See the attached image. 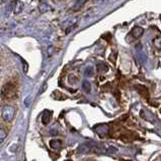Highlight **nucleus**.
Listing matches in <instances>:
<instances>
[{"mask_svg":"<svg viewBox=\"0 0 161 161\" xmlns=\"http://www.w3.org/2000/svg\"><path fill=\"white\" fill-rule=\"evenodd\" d=\"M50 145H51V147L52 148H54V149H58L59 147H61V142L60 141H58V140H56V141H52L50 143Z\"/></svg>","mask_w":161,"mask_h":161,"instance_id":"obj_8","label":"nucleus"},{"mask_svg":"<svg viewBox=\"0 0 161 161\" xmlns=\"http://www.w3.org/2000/svg\"><path fill=\"white\" fill-rule=\"evenodd\" d=\"M108 152H111V153H115V151H118V149H117V148H112V147H111V148H108Z\"/></svg>","mask_w":161,"mask_h":161,"instance_id":"obj_11","label":"nucleus"},{"mask_svg":"<svg viewBox=\"0 0 161 161\" xmlns=\"http://www.w3.org/2000/svg\"><path fill=\"white\" fill-rule=\"evenodd\" d=\"M2 118L6 122H10L14 118V109L9 105H6L2 109Z\"/></svg>","mask_w":161,"mask_h":161,"instance_id":"obj_2","label":"nucleus"},{"mask_svg":"<svg viewBox=\"0 0 161 161\" xmlns=\"http://www.w3.org/2000/svg\"><path fill=\"white\" fill-rule=\"evenodd\" d=\"M108 70V67L104 63H98L97 64V71L99 73H104Z\"/></svg>","mask_w":161,"mask_h":161,"instance_id":"obj_6","label":"nucleus"},{"mask_svg":"<svg viewBox=\"0 0 161 161\" xmlns=\"http://www.w3.org/2000/svg\"><path fill=\"white\" fill-rule=\"evenodd\" d=\"M18 86L17 83L14 81H8L2 86L1 94L4 99H13L17 96Z\"/></svg>","mask_w":161,"mask_h":161,"instance_id":"obj_1","label":"nucleus"},{"mask_svg":"<svg viewBox=\"0 0 161 161\" xmlns=\"http://www.w3.org/2000/svg\"><path fill=\"white\" fill-rule=\"evenodd\" d=\"M143 33H144V29H143L141 26H135L132 30H131L130 35L133 36V39H137L141 38Z\"/></svg>","mask_w":161,"mask_h":161,"instance_id":"obj_3","label":"nucleus"},{"mask_svg":"<svg viewBox=\"0 0 161 161\" xmlns=\"http://www.w3.org/2000/svg\"><path fill=\"white\" fill-rule=\"evenodd\" d=\"M2 1H3V2H4V1H6V0H2Z\"/></svg>","mask_w":161,"mask_h":161,"instance_id":"obj_13","label":"nucleus"},{"mask_svg":"<svg viewBox=\"0 0 161 161\" xmlns=\"http://www.w3.org/2000/svg\"><path fill=\"white\" fill-rule=\"evenodd\" d=\"M135 88H136L137 90H138V92L141 94V95H143L144 97H146V98H148L149 92H148L147 88H146L145 86H143V85H136Z\"/></svg>","mask_w":161,"mask_h":161,"instance_id":"obj_4","label":"nucleus"},{"mask_svg":"<svg viewBox=\"0 0 161 161\" xmlns=\"http://www.w3.org/2000/svg\"><path fill=\"white\" fill-rule=\"evenodd\" d=\"M82 88H83V90L85 91V92L89 93L90 90H91L90 83L88 81H83V83H82Z\"/></svg>","mask_w":161,"mask_h":161,"instance_id":"obj_7","label":"nucleus"},{"mask_svg":"<svg viewBox=\"0 0 161 161\" xmlns=\"http://www.w3.org/2000/svg\"><path fill=\"white\" fill-rule=\"evenodd\" d=\"M5 137H6V132L4 130L0 129V143H2L3 140L5 139Z\"/></svg>","mask_w":161,"mask_h":161,"instance_id":"obj_10","label":"nucleus"},{"mask_svg":"<svg viewBox=\"0 0 161 161\" xmlns=\"http://www.w3.org/2000/svg\"><path fill=\"white\" fill-rule=\"evenodd\" d=\"M98 2H104V1H106V0H97Z\"/></svg>","mask_w":161,"mask_h":161,"instance_id":"obj_12","label":"nucleus"},{"mask_svg":"<svg viewBox=\"0 0 161 161\" xmlns=\"http://www.w3.org/2000/svg\"><path fill=\"white\" fill-rule=\"evenodd\" d=\"M88 0H76V2L74 3V5H73V10L74 11H78L80 10V9L83 7L85 5V3H86Z\"/></svg>","mask_w":161,"mask_h":161,"instance_id":"obj_5","label":"nucleus"},{"mask_svg":"<svg viewBox=\"0 0 161 161\" xmlns=\"http://www.w3.org/2000/svg\"><path fill=\"white\" fill-rule=\"evenodd\" d=\"M93 72H94V70H93L92 67H88V68H86V70H85V75L86 76H92Z\"/></svg>","mask_w":161,"mask_h":161,"instance_id":"obj_9","label":"nucleus"}]
</instances>
